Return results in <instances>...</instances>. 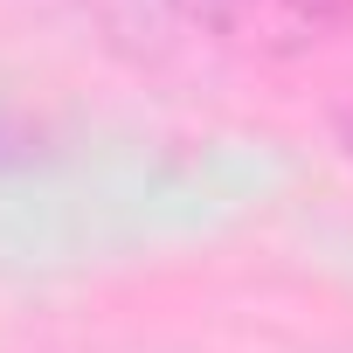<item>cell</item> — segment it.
<instances>
[{"label": "cell", "mask_w": 353, "mask_h": 353, "mask_svg": "<svg viewBox=\"0 0 353 353\" xmlns=\"http://www.w3.org/2000/svg\"><path fill=\"white\" fill-rule=\"evenodd\" d=\"M339 139H346V152H353V111H346V118H339Z\"/></svg>", "instance_id": "6da1fadb"}]
</instances>
